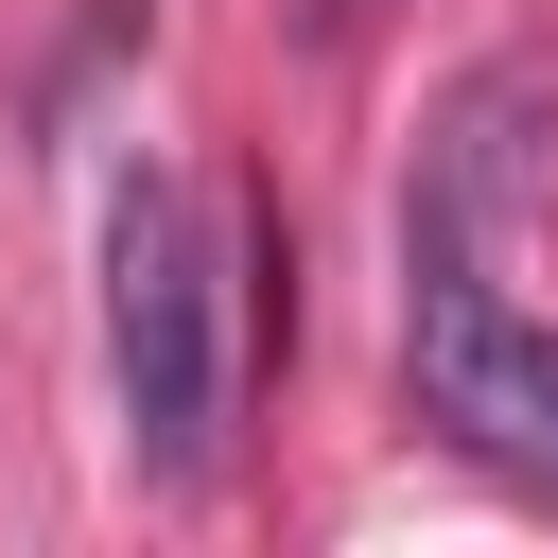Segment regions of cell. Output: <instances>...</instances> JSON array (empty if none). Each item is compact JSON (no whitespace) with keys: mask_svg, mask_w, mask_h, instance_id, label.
Here are the masks:
<instances>
[{"mask_svg":"<svg viewBox=\"0 0 558 558\" xmlns=\"http://www.w3.org/2000/svg\"><path fill=\"white\" fill-rule=\"evenodd\" d=\"M227 296H244L227 209L174 192V174H122L105 192V384H122L140 488H209L227 471Z\"/></svg>","mask_w":558,"mask_h":558,"instance_id":"6da1fadb","label":"cell"},{"mask_svg":"<svg viewBox=\"0 0 558 558\" xmlns=\"http://www.w3.org/2000/svg\"><path fill=\"white\" fill-rule=\"evenodd\" d=\"M401 384H418L436 453H471L488 488L558 506V331L506 296V244L401 227Z\"/></svg>","mask_w":558,"mask_h":558,"instance_id":"7a4b0ae2","label":"cell"},{"mask_svg":"<svg viewBox=\"0 0 558 558\" xmlns=\"http://www.w3.org/2000/svg\"><path fill=\"white\" fill-rule=\"evenodd\" d=\"M366 17H384V0H314V35H331V52H349V35H366Z\"/></svg>","mask_w":558,"mask_h":558,"instance_id":"3957f363","label":"cell"}]
</instances>
